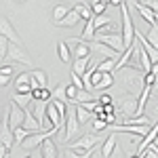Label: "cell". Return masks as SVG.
<instances>
[{
  "mask_svg": "<svg viewBox=\"0 0 158 158\" xmlns=\"http://www.w3.org/2000/svg\"><path fill=\"white\" fill-rule=\"evenodd\" d=\"M139 2H141L143 6H150L152 11H156V9H158V0H139Z\"/></svg>",
  "mask_w": 158,
  "mask_h": 158,
  "instance_id": "38",
  "label": "cell"
},
{
  "mask_svg": "<svg viewBox=\"0 0 158 158\" xmlns=\"http://www.w3.org/2000/svg\"><path fill=\"white\" fill-rule=\"evenodd\" d=\"M9 154H11V152H9L6 148H4V146H2V143H0V158H6V156H9Z\"/></svg>",
  "mask_w": 158,
  "mask_h": 158,
  "instance_id": "43",
  "label": "cell"
},
{
  "mask_svg": "<svg viewBox=\"0 0 158 158\" xmlns=\"http://www.w3.org/2000/svg\"><path fill=\"white\" fill-rule=\"evenodd\" d=\"M80 21V17H78V13L74 11V9H70V11L65 13L63 17H61L59 21H53V23L57 25V27H74V25Z\"/></svg>",
  "mask_w": 158,
  "mask_h": 158,
  "instance_id": "16",
  "label": "cell"
},
{
  "mask_svg": "<svg viewBox=\"0 0 158 158\" xmlns=\"http://www.w3.org/2000/svg\"><path fill=\"white\" fill-rule=\"evenodd\" d=\"M11 78L13 76H2V74H0V86H6L9 82H11Z\"/></svg>",
  "mask_w": 158,
  "mask_h": 158,
  "instance_id": "42",
  "label": "cell"
},
{
  "mask_svg": "<svg viewBox=\"0 0 158 158\" xmlns=\"http://www.w3.org/2000/svg\"><path fill=\"white\" fill-rule=\"evenodd\" d=\"M114 148H116V135L112 133V135H108V139L103 141V146H101V150H99L101 158H110V154L114 152Z\"/></svg>",
  "mask_w": 158,
  "mask_h": 158,
  "instance_id": "20",
  "label": "cell"
},
{
  "mask_svg": "<svg viewBox=\"0 0 158 158\" xmlns=\"http://www.w3.org/2000/svg\"><path fill=\"white\" fill-rule=\"evenodd\" d=\"M156 131H158V127H156V122L148 129V133L143 135V139H141V143H139V148H137V156H141L143 154V150H146L152 141H156Z\"/></svg>",
  "mask_w": 158,
  "mask_h": 158,
  "instance_id": "17",
  "label": "cell"
},
{
  "mask_svg": "<svg viewBox=\"0 0 158 158\" xmlns=\"http://www.w3.org/2000/svg\"><path fill=\"white\" fill-rule=\"evenodd\" d=\"M32 99H44V101H49V99H51V91L47 89V86L32 89Z\"/></svg>",
  "mask_w": 158,
  "mask_h": 158,
  "instance_id": "30",
  "label": "cell"
},
{
  "mask_svg": "<svg viewBox=\"0 0 158 158\" xmlns=\"http://www.w3.org/2000/svg\"><path fill=\"white\" fill-rule=\"evenodd\" d=\"M57 55L63 63H70L72 61V51H70V44H65V40H59L57 42Z\"/></svg>",
  "mask_w": 158,
  "mask_h": 158,
  "instance_id": "21",
  "label": "cell"
},
{
  "mask_svg": "<svg viewBox=\"0 0 158 158\" xmlns=\"http://www.w3.org/2000/svg\"><path fill=\"white\" fill-rule=\"evenodd\" d=\"M21 85H30V72H23L15 78V86H21Z\"/></svg>",
  "mask_w": 158,
  "mask_h": 158,
  "instance_id": "34",
  "label": "cell"
},
{
  "mask_svg": "<svg viewBox=\"0 0 158 158\" xmlns=\"http://www.w3.org/2000/svg\"><path fill=\"white\" fill-rule=\"evenodd\" d=\"M6 59L11 61V63H21V65H27V68H34V59L30 57V53L25 51L23 44L9 42V49H6Z\"/></svg>",
  "mask_w": 158,
  "mask_h": 158,
  "instance_id": "4",
  "label": "cell"
},
{
  "mask_svg": "<svg viewBox=\"0 0 158 158\" xmlns=\"http://www.w3.org/2000/svg\"><path fill=\"white\" fill-rule=\"evenodd\" d=\"M97 103H101V106H108V103H114V99H112V95H101V97L97 99Z\"/></svg>",
  "mask_w": 158,
  "mask_h": 158,
  "instance_id": "37",
  "label": "cell"
},
{
  "mask_svg": "<svg viewBox=\"0 0 158 158\" xmlns=\"http://www.w3.org/2000/svg\"><path fill=\"white\" fill-rule=\"evenodd\" d=\"M93 118H95V120H93V131H95V133L103 131V129H108V124L101 120V118H97V116H93Z\"/></svg>",
  "mask_w": 158,
  "mask_h": 158,
  "instance_id": "35",
  "label": "cell"
},
{
  "mask_svg": "<svg viewBox=\"0 0 158 158\" xmlns=\"http://www.w3.org/2000/svg\"><path fill=\"white\" fill-rule=\"evenodd\" d=\"M93 61V57L89 55V57H80V59H72L70 63H72V72L74 74H78V76H82L85 74V70H86V65Z\"/></svg>",
  "mask_w": 158,
  "mask_h": 158,
  "instance_id": "19",
  "label": "cell"
},
{
  "mask_svg": "<svg viewBox=\"0 0 158 158\" xmlns=\"http://www.w3.org/2000/svg\"><path fill=\"white\" fill-rule=\"evenodd\" d=\"M21 127L23 129H27V131H40V124L36 122V118H34V114H32V110L30 108H25L23 110V122H21Z\"/></svg>",
  "mask_w": 158,
  "mask_h": 158,
  "instance_id": "18",
  "label": "cell"
},
{
  "mask_svg": "<svg viewBox=\"0 0 158 158\" xmlns=\"http://www.w3.org/2000/svg\"><path fill=\"white\" fill-rule=\"evenodd\" d=\"M78 131H80V124H78V118H76V112L74 110H68L65 114V124H63V141L70 143L74 137H78Z\"/></svg>",
  "mask_w": 158,
  "mask_h": 158,
  "instance_id": "6",
  "label": "cell"
},
{
  "mask_svg": "<svg viewBox=\"0 0 158 158\" xmlns=\"http://www.w3.org/2000/svg\"><path fill=\"white\" fill-rule=\"evenodd\" d=\"M47 82H49V76L44 70H30V89L47 86Z\"/></svg>",
  "mask_w": 158,
  "mask_h": 158,
  "instance_id": "13",
  "label": "cell"
},
{
  "mask_svg": "<svg viewBox=\"0 0 158 158\" xmlns=\"http://www.w3.org/2000/svg\"><path fill=\"white\" fill-rule=\"evenodd\" d=\"M85 101H93L91 91H86V89H78V91H76V97H74V103H85Z\"/></svg>",
  "mask_w": 158,
  "mask_h": 158,
  "instance_id": "28",
  "label": "cell"
},
{
  "mask_svg": "<svg viewBox=\"0 0 158 158\" xmlns=\"http://www.w3.org/2000/svg\"><path fill=\"white\" fill-rule=\"evenodd\" d=\"M74 112H76V118H78V124H85V122H89L91 118H93V112H89V110H85L80 103H74Z\"/></svg>",
  "mask_w": 158,
  "mask_h": 158,
  "instance_id": "23",
  "label": "cell"
},
{
  "mask_svg": "<svg viewBox=\"0 0 158 158\" xmlns=\"http://www.w3.org/2000/svg\"><path fill=\"white\" fill-rule=\"evenodd\" d=\"M11 101H15L21 110H25V108H30V103H32V93H15L11 97Z\"/></svg>",
  "mask_w": 158,
  "mask_h": 158,
  "instance_id": "22",
  "label": "cell"
},
{
  "mask_svg": "<svg viewBox=\"0 0 158 158\" xmlns=\"http://www.w3.org/2000/svg\"><path fill=\"white\" fill-rule=\"evenodd\" d=\"M135 9L139 11V15H141V19H143V21H148L152 27H156V11H152L150 6H143L139 0H135Z\"/></svg>",
  "mask_w": 158,
  "mask_h": 158,
  "instance_id": "15",
  "label": "cell"
},
{
  "mask_svg": "<svg viewBox=\"0 0 158 158\" xmlns=\"http://www.w3.org/2000/svg\"><path fill=\"white\" fill-rule=\"evenodd\" d=\"M148 40H150V44H154V47H156V40H158V38H156V27H152V30H150V34H148Z\"/></svg>",
  "mask_w": 158,
  "mask_h": 158,
  "instance_id": "39",
  "label": "cell"
},
{
  "mask_svg": "<svg viewBox=\"0 0 158 158\" xmlns=\"http://www.w3.org/2000/svg\"><path fill=\"white\" fill-rule=\"evenodd\" d=\"M99 143H101V137L97 133H86L82 137H78L74 143H70L68 150H72L74 154H78V156H89Z\"/></svg>",
  "mask_w": 158,
  "mask_h": 158,
  "instance_id": "3",
  "label": "cell"
},
{
  "mask_svg": "<svg viewBox=\"0 0 158 158\" xmlns=\"http://www.w3.org/2000/svg\"><path fill=\"white\" fill-rule=\"evenodd\" d=\"M114 63H116V59H103L95 63V70L97 72H114Z\"/></svg>",
  "mask_w": 158,
  "mask_h": 158,
  "instance_id": "29",
  "label": "cell"
},
{
  "mask_svg": "<svg viewBox=\"0 0 158 158\" xmlns=\"http://www.w3.org/2000/svg\"><path fill=\"white\" fill-rule=\"evenodd\" d=\"M38 150H40L42 158H57V156H59V150H57V146H55L53 137H47V139L38 146Z\"/></svg>",
  "mask_w": 158,
  "mask_h": 158,
  "instance_id": "14",
  "label": "cell"
},
{
  "mask_svg": "<svg viewBox=\"0 0 158 158\" xmlns=\"http://www.w3.org/2000/svg\"><path fill=\"white\" fill-rule=\"evenodd\" d=\"M32 133V131H27L23 127H17V129H13V143H21L27 135Z\"/></svg>",
  "mask_w": 158,
  "mask_h": 158,
  "instance_id": "27",
  "label": "cell"
},
{
  "mask_svg": "<svg viewBox=\"0 0 158 158\" xmlns=\"http://www.w3.org/2000/svg\"><path fill=\"white\" fill-rule=\"evenodd\" d=\"M57 133H59V131H57L55 127H51L49 131H34V133L27 135V137H25V139L21 141V143H19V146L25 148V150H36V148L40 146V143H42L47 137H53V135H57Z\"/></svg>",
  "mask_w": 158,
  "mask_h": 158,
  "instance_id": "5",
  "label": "cell"
},
{
  "mask_svg": "<svg viewBox=\"0 0 158 158\" xmlns=\"http://www.w3.org/2000/svg\"><path fill=\"white\" fill-rule=\"evenodd\" d=\"M30 110H32L36 122L40 124V131H44V129L49 127V118H47V101H44V99H32Z\"/></svg>",
  "mask_w": 158,
  "mask_h": 158,
  "instance_id": "8",
  "label": "cell"
},
{
  "mask_svg": "<svg viewBox=\"0 0 158 158\" xmlns=\"http://www.w3.org/2000/svg\"><path fill=\"white\" fill-rule=\"evenodd\" d=\"M99 2H101V4H106V6L110 4V0H99Z\"/></svg>",
  "mask_w": 158,
  "mask_h": 158,
  "instance_id": "46",
  "label": "cell"
},
{
  "mask_svg": "<svg viewBox=\"0 0 158 158\" xmlns=\"http://www.w3.org/2000/svg\"><path fill=\"white\" fill-rule=\"evenodd\" d=\"M68 11H70V9H68L65 4H57V6H55V11H53V21H59V19H61V17H63Z\"/></svg>",
  "mask_w": 158,
  "mask_h": 158,
  "instance_id": "31",
  "label": "cell"
},
{
  "mask_svg": "<svg viewBox=\"0 0 158 158\" xmlns=\"http://www.w3.org/2000/svg\"><path fill=\"white\" fill-rule=\"evenodd\" d=\"M91 156V154H89ZM89 156H78V154H74L72 150H65L63 154H61V158H89Z\"/></svg>",
  "mask_w": 158,
  "mask_h": 158,
  "instance_id": "40",
  "label": "cell"
},
{
  "mask_svg": "<svg viewBox=\"0 0 158 158\" xmlns=\"http://www.w3.org/2000/svg\"><path fill=\"white\" fill-rule=\"evenodd\" d=\"M120 4H122V0H110L108 6H120Z\"/></svg>",
  "mask_w": 158,
  "mask_h": 158,
  "instance_id": "44",
  "label": "cell"
},
{
  "mask_svg": "<svg viewBox=\"0 0 158 158\" xmlns=\"http://www.w3.org/2000/svg\"><path fill=\"white\" fill-rule=\"evenodd\" d=\"M9 114H6V110H4V114H2V118H0V143L6 148V150H11L15 143H13V131L11 127H9V118H6Z\"/></svg>",
  "mask_w": 158,
  "mask_h": 158,
  "instance_id": "10",
  "label": "cell"
},
{
  "mask_svg": "<svg viewBox=\"0 0 158 158\" xmlns=\"http://www.w3.org/2000/svg\"><path fill=\"white\" fill-rule=\"evenodd\" d=\"M0 74L2 76H13V68L11 65H0Z\"/></svg>",
  "mask_w": 158,
  "mask_h": 158,
  "instance_id": "41",
  "label": "cell"
},
{
  "mask_svg": "<svg viewBox=\"0 0 158 158\" xmlns=\"http://www.w3.org/2000/svg\"><path fill=\"white\" fill-rule=\"evenodd\" d=\"M74 11L78 13V17H80V19H91V17H93V13H91V6H89V4H86V2H76V6H74Z\"/></svg>",
  "mask_w": 158,
  "mask_h": 158,
  "instance_id": "25",
  "label": "cell"
},
{
  "mask_svg": "<svg viewBox=\"0 0 158 158\" xmlns=\"http://www.w3.org/2000/svg\"><path fill=\"white\" fill-rule=\"evenodd\" d=\"M93 40H99V42H103V44L112 47V49L118 51V53H122V51H124V47H122V38H120V32H114V34H97Z\"/></svg>",
  "mask_w": 158,
  "mask_h": 158,
  "instance_id": "11",
  "label": "cell"
},
{
  "mask_svg": "<svg viewBox=\"0 0 158 158\" xmlns=\"http://www.w3.org/2000/svg\"><path fill=\"white\" fill-rule=\"evenodd\" d=\"M114 74H118L122 78V82L129 86V93L131 95H135L141 86H143V72L139 70V68H133V65H124V68H120L118 72H114Z\"/></svg>",
  "mask_w": 158,
  "mask_h": 158,
  "instance_id": "1",
  "label": "cell"
},
{
  "mask_svg": "<svg viewBox=\"0 0 158 158\" xmlns=\"http://www.w3.org/2000/svg\"><path fill=\"white\" fill-rule=\"evenodd\" d=\"M91 21H93V27L99 30V27H103V25L112 23V17H108V15L103 13V15H93V17H91Z\"/></svg>",
  "mask_w": 158,
  "mask_h": 158,
  "instance_id": "26",
  "label": "cell"
},
{
  "mask_svg": "<svg viewBox=\"0 0 158 158\" xmlns=\"http://www.w3.org/2000/svg\"><path fill=\"white\" fill-rule=\"evenodd\" d=\"M57 158H61V154H59V156H57Z\"/></svg>",
  "mask_w": 158,
  "mask_h": 158,
  "instance_id": "48",
  "label": "cell"
},
{
  "mask_svg": "<svg viewBox=\"0 0 158 158\" xmlns=\"http://www.w3.org/2000/svg\"><path fill=\"white\" fill-rule=\"evenodd\" d=\"M6 49H9V40L4 36H0V63L6 59Z\"/></svg>",
  "mask_w": 158,
  "mask_h": 158,
  "instance_id": "33",
  "label": "cell"
},
{
  "mask_svg": "<svg viewBox=\"0 0 158 158\" xmlns=\"http://www.w3.org/2000/svg\"><path fill=\"white\" fill-rule=\"evenodd\" d=\"M112 85H114V74H112V72H103V74H101V80L95 85L93 91H106V89H110Z\"/></svg>",
  "mask_w": 158,
  "mask_h": 158,
  "instance_id": "24",
  "label": "cell"
},
{
  "mask_svg": "<svg viewBox=\"0 0 158 158\" xmlns=\"http://www.w3.org/2000/svg\"><path fill=\"white\" fill-rule=\"evenodd\" d=\"M116 101V99H114ZM114 106H118V112H120V118H129V116H135V108H137V97L131 95V93H124Z\"/></svg>",
  "mask_w": 158,
  "mask_h": 158,
  "instance_id": "7",
  "label": "cell"
},
{
  "mask_svg": "<svg viewBox=\"0 0 158 158\" xmlns=\"http://www.w3.org/2000/svg\"><path fill=\"white\" fill-rule=\"evenodd\" d=\"M32 158H42V154H40V150H38V148H36V152L32 154Z\"/></svg>",
  "mask_w": 158,
  "mask_h": 158,
  "instance_id": "45",
  "label": "cell"
},
{
  "mask_svg": "<svg viewBox=\"0 0 158 158\" xmlns=\"http://www.w3.org/2000/svg\"><path fill=\"white\" fill-rule=\"evenodd\" d=\"M129 158H139V156H137V154H133V156H129Z\"/></svg>",
  "mask_w": 158,
  "mask_h": 158,
  "instance_id": "47",
  "label": "cell"
},
{
  "mask_svg": "<svg viewBox=\"0 0 158 158\" xmlns=\"http://www.w3.org/2000/svg\"><path fill=\"white\" fill-rule=\"evenodd\" d=\"M89 6H91V13H93V15H103L106 9H108V6H106V4H101L99 0H93V4H89Z\"/></svg>",
  "mask_w": 158,
  "mask_h": 158,
  "instance_id": "32",
  "label": "cell"
},
{
  "mask_svg": "<svg viewBox=\"0 0 158 158\" xmlns=\"http://www.w3.org/2000/svg\"><path fill=\"white\" fill-rule=\"evenodd\" d=\"M0 36H4L9 42H15V44H23L21 42V38L17 34V30L13 27V23L4 17V15H0Z\"/></svg>",
  "mask_w": 158,
  "mask_h": 158,
  "instance_id": "9",
  "label": "cell"
},
{
  "mask_svg": "<svg viewBox=\"0 0 158 158\" xmlns=\"http://www.w3.org/2000/svg\"><path fill=\"white\" fill-rule=\"evenodd\" d=\"M91 51H97V53H101V55H103V59H118V57H120V53H118V51H114L112 47L103 44V42H99V40H93Z\"/></svg>",
  "mask_w": 158,
  "mask_h": 158,
  "instance_id": "12",
  "label": "cell"
},
{
  "mask_svg": "<svg viewBox=\"0 0 158 158\" xmlns=\"http://www.w3.org/2000/svg\"><path fill=\"white\" fill-rule=\"evenodd\" d=\"M70 80H72V85L76 86V89H85V82H82V78H80L78 74H74V72H72V76H70Z\"/></svg>",
  "mask_w": 158,
  "mask_h": 158,
  "instance_id": "36",
  "label": "cell"
},
{
  "mask_svg": "<svg viewBox=\"0 0 158 158\" xmlns=\"http://www.w3.org/2000/svg\"><path fill=\"white\" fill-rule=\"evenodd\" d=\"M120 38H122V47H131L135 42V25L131 19V11L129 4H120Z\"/></svg>",
  "mask_w": 158,
  "mask_h": 158,
  "instance_id": "2",
  "label": "cell"
}]
</instances>
